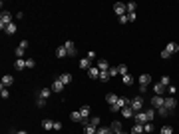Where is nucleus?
Instances as JSON below:
<instances>
[{"label":"nucleus","instance_id":"nucleus-47","mask_svg":"<svg viewBox=\"0 0 179 134\" xmlns=\"http://www.w3.org/2000/svg\"><path fill=\"white\" fill-rule=\"evenodd\" d=\"M167 90H169V94H171V96H173V94H175V92H177V88H175V86H171V84L167 86Z\"/></svg>","mask_w":179,"mask_h":134},{"label":"nucleus","instance_id":"nucleus-15","mask_svg":"<svg viewBox=\"0 0 179 134\" xmlns=\"http://www.w3.org/2000/svg\"><path fill=\"white\" fill-rule=\"evenodd\" d=\"M14 68L18 70V72H20V70H24V68H26V60H24V58H16V62H14Z\"/></svg>","mask_w":179,"mask_h":134},{"label":"nucleus","instance_id":"nucleus-2","mask_svg":"<svg viewBox=\"0 0 179 134\" xmlns=\"http://www.w3.org/2000/svg\"><path fill=\"white\" fill-rule=\"evenodd\" d=\"M143 102H145V100H143V96H141V94L135 96V98L131 100V108H133V112H141L143 108H145V106H143Z\"/></svg>","mask_w":179,"mask_h":134},{"label":"nucleus","instance_id":"nucleus-35","mask_svg":"<svg viewBox=\"0 0 179 134\" xmlns=\"http://www.w3.org/2000/svg\"><path fill=\"white\" fill-rule=\"evenodd\" d=\"M125 8H127V14H133L135 8H137V4H135V2H129V4H125Z\"/></svg>","mask_w":179,"mask_h":134},{"label":"nucleus","instance_id":"nucleus-28","mask_svg":"<svg viewBox=\"0 0 179 134\" xmlns=\"http://www.w3.org/2000/svg\"><path fill=\"white\" fill-rule=\"evenodd\" d=\"M70 118L72 120H74V122H82V114H80V110H76V112H72V114H70Z\"/></svg>","mask_w":179,"mask_h":134},{"label":"nucleus","instance_id":"nucleus-29","mask_svg":"<svg viewBox=\"0 0 179 134\" xmlns=\"http://www.w3.org/2000/svg\"><path fill=\"white\" fill-rule=\"evenodd\" d=\"M80 114H82V118H88V116H90V106H88V104H84V106L80 108Z\"/></svg>","mask_w":179,"mask_h":134},{"label":"nucleus","instance_id":"nucleus-48","mask_svg":"<svg viewBox=\"0 0 179 134\" xmlns=\"http://www.w3.org/2000/svg\"><path fill=\"white\" fill-rule=\"evenodd\" d=\"M54 130H62V122H54Z\"/></svg>","mask_w":179,"mask_h":134},{"label":"nucleus","instance_id":"nucleus-50","mask_svg":"<svg viewBox=\"0 0 179 134\" xmlns=\"http://www.w3.org/2000/svg\"><path fill=\"white\" fill-rule=\"evenodd\" d=\"M147 92V86H139V94H145Z\"/></svg>","mask_w":179,"mask_h":134},{"label":"nucleus","instance_id":"nucleus-42","mask_svg":"<svg viewBox=\"0 0 179 134\" xmlns=\"http://www.w3.org/2000/svg\"><path fill=\"white\" fill-rule=\"evenodd\" d=\"M34 64H36L34 58H26V68H34Z\"/></svg>","mask_w":179,"mask_h":134},{"label":"nucleus","instance_id":"nucleus-21","mask_svg":"<svg viewBox=\"0 0 179 134\" xmlns=\"http://www.w3.org/2000/svg\"><path fill=\"white\" fill-rule=\"evenodd\" d=\"M165 50H167L169 54H175V52H179V44H177V42H169Z\"/></svg>","mask_w":179,"mask_h":134},{"label":"nucleus","instance_id":"nucleus-38","mask_svg":"<svg viewBox=\"0 0 179 134\" xmlns=\"http://www.w3.org/2000/svg\"><path fill=\"white\" fill-rule=\"evenodd\" d=\"M161 134H173V126H161Z\"/></svg>","mask_w":179,"mask_h":134},{"label":"nucleus","instance_id":"nucleus-44","mask_svg":"<svg viewBox=\"0 0 179 134\" xmlns=\"http://www.w3.org/2000/svg\"><path fill=\"white\" fill-rule=\"evenodd\" d=\"M169 56H171V54H169V52H167V50H165V48H163V50H161V58H163V60H167V58H169Z\"/></svg>","mask_w":179,"mask_h":134},{"label":"nucleus","instance_id":"nucleus-46","mask_svg":"<svg viewBox=\"0 0 179 134\" xmlns=\"http://www.w3.org/2000/svg\"><path fill=\"white\" fill-rule=\"evenodd\" d=\"M96 56H97V54L93 52V50H90V52H88V58H90V60H96Z\"/></svg>","mask_w":179,"mask_h":134},{"label":"nucleus","instance_id":"nucleus-37","mask_svg":"<svg viewBox=\"0 0 179 134\" xmlns=\"http://www.w3.org/2000/svg\"><path fill=\"white\" fill-rule=\"evenodd\" d=\"M90 124H92V126H100V116H93V118H90Z\"/></svg>","mask_w":179,"mask_h":134},{"label":"nucleus","instance_id":"nucleus-9","mask_svg":"<svg viewBox=\"0 0 179 134\" xmlns=\"http://www.w3.org/2000/svg\"><path fill=\"white\" fill-rule=\"evenodd\" d=\"M119 112H121V116H123V118H133V116H135V112H133V108H131V106L121 108Z\"/></svg>","mask_w":179,"mask_h":134},{"label":"nucleus","instance_id":"nucleus-30","mask_svg":"<svg viewBox=\"0 0 179 134\" xmlns=\"http://www.w3.org/2000/svg\"><path fill=\"white\" fill-rule=\"evenodd\" d=\"M42 128H44V130H52V128H54V120H44V122H42Z\"/></svg>","mask_w":179,"mask_h":134},{"label":"nucleus","instance_id":"nucleus-24","mask_svg":"<svg viewBox=\"0 0 179 134\" xmlns=\"http://www.w3.org/2000/svg\"><path fill=\"white\" fill-rule=\"evenodd\" d=\"M56 56H58V58H66V56H68V50L64 48V44H62V46H60V48L56 50Z\"/></svg>","mask_w":179,"mask_h":134},{"label":"nucleus","instance_id":"nucleus-39","mask_svg":"<svg viewBox=\"0 0 179 134\" xmlns=\"http://www.w3.org/2000/svg\"><path fill=\"white\" fill-rule=\"evenodd\" d=\"M0 96H2L4 100H6L8 96H10V92H8V88H6V86H2V90H0Z\"/></svg>","mask_w":179,"mask_h":134},{"label":"nucleus","instance_id":"nucleus-23","mask_svg":"<svg viewBox=\"0 0 179 134\" xmlns=\"http://www.w3.org/2000/svg\"><path fill=\"white\" fill-rule=\"evenodd\" d=\"M109 78H112V76H109L108 70H100V80L101 82H109Z\"/></svg>","mask_w":179,"mask_h":134},{"label":"nucleus","instance_id":"nucleus-36","mask_svg":"<svg viewBox=\"0 0 179 134\" xmlns=\"http://www.w3.org/2000/svg\"><path fill=\"white\" fill-rule=\"evenodd\" d=\"M155 112H157V114H159V116H169V114H171V112H169V110H167V108H165V106H161V108H157V110H155Z\"/></svg>","mask_w":179,"mask_h":134},{"label":"nucleus","instance_id":"nucleus-17","mask_svg":"<svg viewBox=\"0 0 179 134\" xmlns=\"http://www.w3.org/2000/svg\"><path fill=\"white\" fill-rule=\"evenodd\" d=\"M10 84H14V76H12V74H4L2 76V86H10Z\"/></svg>","mask_w":179,"mask_h":134},{"label":"nucleus","instance_id":"nucleus-11","mask_svg":"<svg viewBox=\"0 0 179 134\" xmlns=\"http://www.w3.org/2000/svg\"><path fill=\"white\" fill-rule=\"evenodd\" d=\"M88 76L92 78V80H96V78H100V68H97V66H92V68L88 70Z\"/></svg>","mask_w":179,"mask_h":134},{"label":"nucleus","instance_id":"nucleus-52","mask_svg":"<svg viewBox=\"0 0 179 134\" xmlns=\"http://www.w3.org/2000/svg\"><path fill=\"white\" fill-rule=\"evenodd\" d=\"M119 134H131V132H119Z\"/></svg>","mask_w":179,"mask_h":134},{"label":"nucleus","instance_id":"nucleus-31","mask_svg":"<svg viewBox=\"0 0 179 134\" xmlns=\"http://www.w3.org/2000/svg\"><path fill=\"white\" fill-rule=\"evenodd\" d=\"M117 68V74H121V76H125L127 72H129V70H127V66L125 64H119V66H116Z\"/></svg>","mask_w":179,"mask_h":134},{"label":"nucleus","instance_id":"nucleus-26","mask_svg":"<svg viewBox=\"0 0 179 134\" xmlns=\"http://www.w3.org/2000/svg\"><path fill=\"white\" fill-rule=\"evenodd\" d=\"M153 130H155V126H153L151 122H145V124H143V134H151Z\"/></svg>","mask_w":179,"mask_h":134},{"label":"nucleus","instance_id":"nucleus-33","mask_svg":"<svg viewBox=\"0 0 179 134\" xmlns=\"http://www.w3.org/2000/svg\"><path fill=\"white\" fill-rule=\"evenodd\" d=\"M97 128L96 126H92V124H88V126H84V134H96Z\"/></svg>","mask_w":179,"mask_h":134},{"label":"nucleus","instance_id":"nucleus-19","mask_svg":"<svg viewBox=\"0 0 179 134\" xmlns=\"http://www.w3.org/2000/svg\"><path fill=\"white\" fill-rule=\"evenodd\" d=\"M64 90V84L60 82V78H56V80L52 82V92H62Z\"/></svg>","mask_w":179,"mask_h":134},{"label":"nucleus","instance_id":"nucleus-41","mask_svg":"<svg viewBox=\"0 0 179 134\" xmlns=\"http://www.w3.org/2000/svg\"><path fill=\"white\" fill-rule=\"evenodd\" d=\"M16 56H18V58H24V56H26L24 48H20V46H18V48H16Z\"/></svg>","mask_w":179,"mask_h":134},{"label":"nucleus","instance_id":"nucleus-20","mask_svg":"<svg viewBox=\"0 0 179 134\" xmlns=\"http://www.w3.org/2000/svg\"><path fill=\"white\" fill-rule=\"evenodd\" d=\"M109 128H112V132H113V134H119V132H121V122H119V120H113Z\"/></svg>","mask_w":179,"mask_h":134},{"label":"nucleus","instance_id":"nucleus-43","mask_svg":"<svg viewBox=\"0 0 179 134\" xmlns=\"http://www.w3.org/2000/svg\"><path fill=\"white\" fill-rule=\"evenodd\" d=\"M44 104H46V100H44V98H36V106H38V108H42Z\"/></svg>","mask_w":179,"mask_h":134},{"label":"nucleus","instance_id":"nucleus-12","mask_svg":"<svg viewBox=\"0 0 179 134\" xmlns=\"http://www.w3.org/2000/svg\"><path fill=\"white\" fill-rule=\"evenodd\" d=\"M60 82H62V84L64 86H68V84H70V82H72V74H68V72H64V74H60Z\"/></svg>","mask_w":179,"mask_h":134},{"label":"nucleus","instance_id":"nucleus-13","mask_svg":"<svg viewBox=\"0 0 179 134\" xmlns=\"http://www.w3.org/2000/svg\"><path fill=\"white\" fill-rule=\"evenodd\" d=\"M163 90H165V86L161 84V82L153 84V94H155V96H163Z\"/></svg>","mask_w":179,"mask_h":134},{"label":"nucleus","instance_id":"nucleus-14","mask_svg":"<svg viewBox=\"0 0 179 134\" xmlns=\"http://www.w3.org/2000/svg\"><path fill=\"white\" fill-rule=\"evenodd\" d=\"M80 68H82V70H90V68H92V60H90L88 56L82 58V60H80Z\"/></svg>","mask_w":179,"mask_h":134},{"label":"nucleus","instance_id":"nucleus-25","mask_svg":"<svg viewBox=\"0 0 179 134\" xmlns=\"http://www.w3.org/2000/svg\"><path fill=\"white\" fill-rule=\"evenodd\" d=\"M131 134H143V124H133V128H131Z\"/></svg>","mask_w":179,"mask_h":134},{"label":"nucleus","instance_id":"nucleus-7","mask_svg":"<svg viewBox=\"0 0 179 134\" xmlns=\"http://www.w3.org/2000/svg\"><path fill=\"white\" fill-rule=\"evenodd\" d=\"M64 48L68 50V56H74L76 54V44L72 42V40H66V42H64Z\"/></svg>","mask_w":179,"mask_h":134},{"label":"nucleus","instance_id":"nucleus-45","mask_svg":"<svg viewBox=\"0 0 179 134\" xmlns=\"http://www.w3.org/2000/svg\"><path fill=\"white\" fill-rule=\"evenodd\" d=\"M108 72H109V76H112V78H113V76H117V68H116V66H113V68H109Z\"/></svg>","mask_w":179,"mask_h":134},{"label":"nucleus","instance_id":"nucleus-1","mask_svg":"<svg viewBox=\"0 0 179 134\" xmlns=\"http://www.w3.org/2000/svg\"><path fill=\"white\" fill-rule=\"evenodd\" d=\"M8 24H12V14L8 10H2V14H0V30H6Z\"/></svg>","mask_w":179,"mask_h":134},{"label":"nucleus","instance_id":"nucleus-5","mask_svg":"<svg viewBox=\"0 0 179 134\" xmlns=\"http://www.w3.org/2000/svg\"><path fill=\"white\" fill-rule=\"evenodd\" d=\"M113 12H116L117 16H123V14H127V8H125V4H121V2H116V4H113Z\"/></svg>","mask_w":179,"mask_h":134},{"label":"nucleus","instance_id":"nucleus-51","mask_svg":"<svg viewBox=\"0 0 179 134\" xmlns=\"http://www.w3.org/2000/svg\"><path fill=\"white\" fill-rule=\"evenodd\" d=\"M16 134H28L26 130H20V132H16Z\"/></svg>","mask_w":179,"mask_h":134},{"label":"nucleus","instance_id":"nucleus-6","mask_svg":"<svg viewBox=\"0 0 179 134\" xmlns=\"http://www.w3.org/2000/svg\"><path fill=\"white\" fill-rule=\"evenodd\" d=\"M133 120H135V122H137V124H145V122H149V120H147V114H145V112H135V116H133Z\"/></svg>","mask_w":179,"mask_h":134},{"label":"nucleus","instance_id":"nucleus-22","mask_svg":"<svg viewBox=\"0 0 179 134\" xmlns=\"http://www.w3.org/2000/svg\"><path fill=\"white\" fill-rule=\"evenodd\" d=\"M143 112L147 114V120L151 122L153 120V116H155V108H151V106H147V108H143Z\"/></svg>","mask_w":179,"mask_h":134},{"label":"nucleus","instance_id":"nucleus-27","mask_svg":"<svg viewBox=\"0 0 179 134\" xmlns=\"http://www.w3.org/2000/svg\"><path fill=\"white\" fill-rule=\"evenodd\" d=\"M16 30H18V26H16V22H12V24H8V26H6V30H4V32H6V34H14Z\"/></svg>","mask_w":179,"mask_h":134},{"label":"nucleus","instance_id":"nucleus-16","mask_svg":"<svg viewBox=\"0 0 179 134\" xmlns=\"http://www.w3.org/2000/svg\"><path fill=\"white\" fill-rule=\"evenodd\" d=\"M97 68L100 70H109L112 66H109V62L105 60V58H100V60H97Z\"/></svg>","mask_w":179,"mask_h":134},{"label":"nucleus","instance_id":"nucleus-32","mask_svg":"<svg viewBox=\"0 0 179 134\" xmlns=\"http://www.w3.org/2000/svg\"><path fill=\"white\" fill-rule=\"evenodd\" d=\"M123 84H125V86H129V84H133V76H131V74H129V72H127V74H125V76H123Z\"/></svg>","mask_w":179,"mask_h":134},{"label":"nucleus","instance_id":"nucleus-18","mask_svg":"<svg viewBox=\"0 0 179 134\" xmlns=\"http://www.w3.org/2000/svg\"><path fill=\"white\" fill-rule=\"evenodd\" d=\"M139 84H141V86H149V84H151V76H149V74H141V76H139Z\"/></svg>","mask_w":179,"mask_h":134},{"label":"nucleus","instance_id":"nucleus-10","mask_svg":"<svg viewBox=\"0 0 179 134\" xmlns=\"http://www.w3.org/2000/svg\"><path fill=\"white\" fill-rule=\"evenodd\" d=\"M50 94H52V88H40V90H38V98L48 100V98H50Z\"/></svg>","mask_w":179,"mask_h":134},{"label":"nucleus","instance_id":"nucleus-8","mask_svg":"<svg viewBox=\"0 0 179 134\" xmlns=\"http://www.w3.org/2000/svg\"><path fill=\"white\" fill-rule=\"evenodd\" d=\"M117 100H119V96L116 94V92H108V94H105V102H109V106H113Z\"/></svg>","mask_w":179,"mask_h":134},{"label":"nucleus","instance_id":"nucleus-49","mask_svg":"<svg viewBox=\"0 0 179 134\" xmlns=\"http://www.w3.org/2000/svg\"><path fill=\"white\" fill-rule=\"evenodd\" d=\"M20 48L26 50V48H28V40H22V42H20Z\"/></svg>","mask_w":179,"mask_h":134},{"label":"nucleus","instance_id":"nucleus-3","mask_svg":"<svg viewBox=\"0 0 179 134\" xmlns=\"http://www.w3.org/2000/svg\"><path fill=\"white\" fill-rule=\"evenodd\" d=\"M163 100H165L163 96H155V94H153V96H151V100H149V106L157 110V108H161V106H163Z\"/></svg>","mask_w":179,"mask_h":134},{"label":"nucleus","instance_id":"nucleus-4","mask_svg":"<svg viewBox=\"0 0 179 134\" xmlns=\"http://www.w3.org/2000/svg\"><path fill=\"white\" fill-rule=\"evenodd\" d=\"M163 106L167 108L169 112H173V110H175V106H177V100L173 98V96H167V98L163 100Z\"/></svg>","mask_w":179,"mask_h":134},{"label":"nucleus","instance_id":"nucleus-40","mask_svg":"<svg viewBox=\"0 0 179 134\" xmlns=\"http://www.w3.org/2000/svg\"><path fill=\"white\" fill-rule=\"evenodd\" d=\"M129 22V14H123V16H119V24H127Z\"/></svg>","mask_w":179,"mask_h":134},{"label":"nucleus","instance_id":"nucleus-53","mask_svg":"<svg viewBox=\"0 0 179 134\" xmlns=\"http://www.w3.org/2000/svg\"><path fill=\"white\" fill-rule=\"evenodd\" d=\"M10 134H16V132H10Z\"/></svg>","mask_w":179,"mask_h":134},{"label":"nucleus","instance_id":"nucleus-34","mask_svg":"<svg viewBox=\"0 0 179 134\" xmlns=\"http://www.w3.org/2000/svg\"><path fill=\"white\" fill-rule=\"evenodd\" d=\"M159 82H161V84H163V86H165V88H167V86H169V84H171V78H169V76H167V74H163V76H161V80H159Z\"/></svg>","mask_w":179,"mask_h":134}]
</instances>
